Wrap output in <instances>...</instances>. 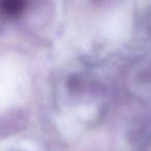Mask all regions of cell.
Wrapping results in <instances>:
<instances>
[{"label": "cell", "instance_id": "obj_1", "mask_svg": "<svg viewBox=\"0 0 151 151\" xmlns=\"http://www.w3.org/2000/svg\"><path fill=\"white\" fill-rule=\"evenodd\" d=\"M25 3L22 1H3L1 3V11L7 16H18L24 9Z\"/></svg>", "mask_w": 151, "mask_h": 151}]
</instances>
